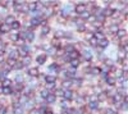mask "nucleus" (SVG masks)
I'll return each mask as SVG.
<instances>
[{
    "label": "nucleus",
    "mask_w": 128,
    "mask_h": 114,
    "mask_svg": "<svg viewBox=\"0 0 128 114\" xmlns=\"http://www.w3.org/2000/svg\"><path fill=\"white\" fill-rule=\"evenodd\" d=\"M65 50H67V53H72V51L76 50V47H74L73 45H67L65 46Z\"/></svg>",
    "instance_id": "19"
},
{
    "label": "nucleus",
    "mask_w": 128,
    "mask_h": 114,
    "mask_svg": "<svg viewBox=\"0 0 128 114\" xmlns=\"http://www.w3.org/2000/svg\"><path fill=\"white\" fill-rule=\"evenodd\" d=\"M10 30V26H8L6 23H0V32L4 34V32H9Z\"/></svg>",
    "instance_id": "6"
},
{
    "label": "nucleus",
    "mask_w": 128,
    "mask_h": 114,
    "mask_svg": "<svg viewBox=\"0 0 128 114\" xmlns=\"http://www.w3.org/2000/svg\"><path fill=\"white\" fill-rule=\"evenodd\" d=\"M88 42L91 44V45H96V44H97V40H96L95 37H91V39L88 40Z\"/></svg>",
    "instance_id": "29"
},
{
    "label": "nucleus",
    "mask_w": 128,
    "mask_h": 114,
    "mask_svg": "<svg viewBox=\"0 0 128 114\" xmlns=\"http://www.w3.org/2000/svg\"><path fill=\"white\" fill-rule=\"evenodd\" d=\"M114 13H115V10H114V9H111V8H106V9H104V10H103V16H104V17L114 16Z\"/></svg>",
    "instance_id": "3"
},
{
    "label": "nucleus",
    "mask_w": 128,
    "mask_h": 114,
    "mask_svg": "<svg viewBox=\"0 0 128 114\" xmlns=\"http://www.w3.org/2000/svg\"><path fill=\"white\" fill-rule=\"evenodd\" d=\"M49 31H50V27H49V26H44L42 27V34L44 35H47Z\"/></svg>",
    "instance_id": "26"
},
{
    "label": "nucleus",
    "mask_w": 128,
    "mask_h": 114,
    "mask_svg": "<svg viewBox=\"0 0 128 114\" xmlns=\"http://www.w3.org/2000/svg\"><path fill=\"white\" fill-rule=\"evenodd\" d=\"M13 22H16V18H14L13 16H8V17L5 18V23L8 24V26H9V24H12Z\"/></svg>",
    "instance_id": "12"
},
{
    "label": "nucleus",
    "mask_w": 128,
    "mask_h": 114,
    "mask_svg": "<svg viewBox=\"0 0 128 114\" xmlns=\"http://www.w3.org/2000/svg\"><path fill=\"white\" fill-rule=\"evenodd\" d=\"M40 22H41L40 18H33V19L31 21V23H32V26H39Z\"/></svg>",
    "instance_id": "22"
},
{
    "label": "nucleus",
    "mask_w": 128,
    "mask_h": 114,
    "mask_svg": "<svg viewBox=\"0 0 128 114\" xmlns=\"http://www.w3.org/2000/svg\"><path fill=\"white\" fill-rule=\"evenodd\" d=\"M19 37H21L19 34H13V35H10V39H12L13 41H18V40H19Z\"/></svg>",
    "instance_id": "20"
},
{
    "label": "nucleus",
    "mask_w": 128,
    "mask_h": 114,
    "mask_svg": "<svg viewBox=\"0 0 128 114\" xmlns=\"http://www.w3.org/2000/svg\"><path fill=\"white\" fill-rule=\"evenodd\" d=\"M0 5H1V6H6V1H0Z\"/></svg>",
    "instance_id": "33"
},
{
    "label": "nucleus",
    "mask_w": 128,
    "mask_h": 114,
    "mask_svg": "<svg viewBox=\"0 0 128 114\" xmlns=\"http://www.w3.org/2000/svg\"><path fill=\"white\" fill-rule=\"evenodd\" d=\"M97 44H99L100 47H106L109 45V41H108L106 39H104V40H101V41H97Z\"/></svg>",
    "instance_id": "13"
},
{
    "label": "nucleus",
    "mask_w": 128,
    "mask_h": 114,
    "mask_svg": "<svg viewBox=\"0 0 128 114\" xmlns=\"http://www.w3.org/2000/svg\"><path fill=\"white\" fill-rule=\"evenodd\" d=\"M27 8H28V10H31V12H35V10L37 9V3H36V1H31V3H28Z\"/></svg>",
    "instance_id": "7"
},
{
    "label": "nucleus",
    "mask_w": 128,
    "mask_h": 114,
    "mask_svg": "<svg viewBox=\"0 0 128 114\" xmlns=\"http://www.w3.org/2000/svg\"><path fill=\"white\" fill-rule=\"evenodd\" d=\"M109 31H110L111 32V34H116V32H118V26H111V27L110 28H109Z\"/></svg>",
    "instance_id": "24"
},
{
    "label": "nucleus",
    "mask_w": 128,
    "mask_h": 114,
    "mask_svg": "<svg viewBox=\"0 0 128 114\" xmlns=\"http://www.w3.org/2000/svg\"><path fill=\"white\" fill-rule=\"evenodd\" d=\"M55 99H56L55 95L49 94V95H47V97H46V101H47V103H54V101H55Z\"/></svg>",
    "instance_id": "16"
},
{
    "label": "nucleus",
    "mask_w": 128,
    "mask_h": 114,
    "mask_svg": "<svg viewBox=\"0 0 128 114\" xmlns=\"http://www.w3.org/2000/svg\"><path fill=\"white\" fill-rule=\"evenodd\" d=\"M86 10H87V4H85V3H80V4L76 5L77 14H83V13H86Z\"/></svg>",
    "instance_id": "1"
},
{
    "label": "nucleus",
    "mask_w": 128,
    "mask_h": 114,
    "mask_svg": "<svg viewBox=\"0 0 128 114\" xmlns=\"http://www.w3.org/2000/svg\"><path fill=\"white\" fill-rule=\"evenodd\" d=\"M91 72H92V74H99V73H100V68H97V67H93Z\"/></svg>",
    "instance_id": "28"
},
{
    "label": "nucleus",
    "mask_w": 128,
    "mask_h": 114,
    "mask_svg": "<svg viewBox=\"0 0 128 114\" xmlns=\"http://www.w3.org/2000/svg\"><path fill=\"white\" fill-rule=\"evenodd\" d=\"M12 85V81L8 80V78H4L3 80V87H9Z\"/></svg>",
    "instance_id": "17"
},
{
    "label": "nucleus",
    "mask_w": 128,
    "mask_h": 114,
    "mask_svg": "<svg viewBox=\"0 0 128 114\" xmlns=\"http://www.w3.org/2000/svg\"><path fill=\"white\" fill-rule=\"evenodd\" d=\"M45 81H46L47 85H54L55 81H56V77L54 74H47L46 77H45Z\"/></svg>",
    "instance_id": "2"
},
{
    "label": "nucleus",
    "mask_w": 128,
    "mask_h": 114,
    "mask_svg": "<svg viewBox=\"0 0 128 114\" xmlns=\"http://www.w3.org/2000/svg\"><path fill=\"white\" fill-rule=\"evenodd\" d=\"M97 105H99V101H93V103H90V104H88V106L91 109H96Z\"/></svg>",
    "instance_id": "25"
},
{
    "label": "nucleus",
    "mask_w": 128,
    "mask_h": 114,
    "mask_svg": "<svg viewBox=\"0 0 128 114\" xmlns=\"http://www.w3.org/2000/svg\"><path fill=\"white\" fill-rule=\"evenodd\" d=\"M123 96H124V95H122V94L114 95V103H115V104H118V103L122 101V100H123Z\"/></svg>",
    "instance_id": "9"
},
{
    "label": "nucleus",
    "mask_w": 128,
    "mask_h": 114,
    "mask_svg": "<svg viewBox=\"0 0 128 114\" xmlns=\"http://www.w3.org/2000/svg\"><path fill=\"white\" fill-rule=\"evenodd\" d=\"M69 62H70V64H72V67H78V65H80V60L78 59H72Z\"/></svg>",
    "instance_id": "21"
},
{
    "label": "nucleus",
    "mask_w": 128,
    "mask_h": 114,
    "mask_svg": "<svg viewBox=\"0 0 128 114\" xmlns=\"http://www.w3.org/2000/svg\"><path fill=\"white\" fill-rule=\"evenodd\" d=\"M6 113V108L5 106H1V108H0V114H5Z\"/></svg>",
    "instance_id": "31"
},
{
    "label": "nucleus",
    "mask_w": 128,
    "mask_h": 114,
    "mask_svg": "<svg viewBox=\"0 0 128 114\" xmlns=\"http://www.w3.org/2000/svg\"><path fill=\"white\" fill-rule=\"evenodd\" d=\"M21 27V23L18 21H16V22H13L12 24H10V28H12V30H18V28Z\"/></svg>",
    "instance_id": "15"
},
{
    "label": "nucleus",
    "mask_w": 128,
    "mask_h": 114,
    "mask_svg": "<svg viewBox=\"0 0 128 114\" xmlns=\"http://www.w3.org/2000/svg\"><path fill=\"white\" fill-rule=\"evenodd\" d=\"M49 94H50V92H49V91H47V90H42V91H41V96H42L44 99H46Z\"/></svg>",
    "instance_id": "27"
},
{
    "label": "nucleus",
    "mask_w": 128,
    "mask_h": 114,
    "mask_svg": "<svg viewBox=\"0 0 128 114\" xmlns=\"http://www.w3.org/2000/svg\"><path fill=\"white\" fill-rule=\"evenodd\" d=\"M3 47H4V46H3V45H1V42H0V51L3 50Z\"/></svg>",
    "instance_id": "34"
},
{
    "label": "nucleus",
    "mask_w": 128,
    "mask_h": 114,
    "mask_svg": "<svg viewBox=\"0 0 128 114\" xmlns=\"http://www.w3.org/2000/svg\"><path fill=\"white\" fill-rule=\"evenodd\" d=\"M36 62L39 64H44L45 62H46V54H41V55H39V57L36 58Z\"/></svg>",
    "instance_id": "5"
},
{
    "label": "nucleus",
    "mask_w": 128,
    "mask_h": 114,
    "mask_svg": "<svg viewBox=\"0 0 128 114\" xmlns=\"http://www.w3.org/2000/svg\"><path fill=\"white\" fill-rule=\"evenodd\" d=\"M127 35L126 30H118V32H116V36H118V39H124Z\"/></svg>",
    "instance_id": "10"
},
{
    "label": "nucleus",
    "mask_w": 128,
    "mask_h": 114,
    "mask_svg": "<svg viewBox=\"0 0 128 114\" xmlns=\"http://www.w3.org/2000/svg\"><path fill=\"white\" fill-rule=\"evenodd\" d=\"M106 82H108V85H110V86H114V85L116 83V80L114 78V77H108Z\"/></svg>",
    "instance_id": "14"
},
{
    "label": "nucleus",
    "mask_w": 128,
    "mask_h": 114,
    "mask_svg": "<svg viewBox=\"0 0 128 114\" xmlns=\"http://www.w3.org/2000/svg\"><path fill=\"white\" fill-rule=\"evenodd\" d=\"M64 97H65L67 100H72V99H73V92L70 90L64 91Z\"/></svg>",
    "instance_id": "8"
},
{
    "label": "nucleus",
    "mask_w": 128,
    "mask_h": 114,
    "mask_svg": "<svg viewBox=\"0 0 128 114\" xmlns=\"http://www.w3.org/2000/svg\"><path fill=\"white\" fill-rule=\"evenodd\" d=\"M17 65H14V67H16L17 69H21L22 67H23V64H22V63H16Z\"/></svg>",
    "instance_id": "32"
},
{
    "label": "nucleus",
    "mask_w": 128,
    "mask_h": 114,
    "mask_svg": "<svg viewBox=\"0 0 128 114\" xmlns=\"http://www.w3.org/2000/svg\"><path fill=\"white\" fill-rule=\"evenodd\" d=\"M29 62H31V58H29V57H28V55H27V58H24V59H23V63H22V64L29 63Z\"/></svg>",
    "instance_id": "30"
},
{
    "label": "nucleus",
    "mask_w": 128,
    "mask_h": 114,
    "mask_svg": "<svg viewBox=\"0 0 128 114\" xmlns=\"http://www.w3.org/2000/svg\"><path fill=\"white\" fill-rule=\"evenodd\" d=\"M1 92L5 94V95H9V94H12V90H10V87H3Z\"/></svg>",
    "instance_id": "18"
},
{
    "label": "nucleus",
    "mask_w": 128,
    "mask_h": 114,
    "mask_svg": "<svg viewBox=\"0 0 128 114\" xmlns=\"http://www.w3.org/2000/svg\"><path fill=\"white\" fill-rule=\"evenodd\" d=\"M19 57V54H18V50H12L10 51V59H14V60H17V58Z\"/></svg>",
    "instance_id": "11"
},
{
    "label": "nucleus",
    "mask_w": 128,
    "mask_h": 114,
    "mask_svg": "<svg viewBox=\"0 0 128 114\" xmlns=\"http://www.w3.org/2000/svg\"><path fill=\"white\" fill-rule=\"evenodd\" d=\"M39 73H40V72H39V69H37L36 67L28 69V74L31 76V77H37V76H39Z\"/></svg>",
    "instance_id": "4"
},
{
    "label": "nucleus",
    "mask_w": 128,
    "mask_h": 114,
    "mask_svg": "<svg viewBox=\"0 0 128 114\" xmlns=\"http://www.w3.org/2000/svg\"><path fill=\"white\" fill-rule=\"evenodd\" d=\"M6 63H8V65H9V68L10 67H14V65H16V63H17V60H14V59H8V62H6Z\"/></svg>",
    "instance_id": "23"
},
{
    "label": "nucleus",
    "mask_w": 128,
    "mask_h": 114,
    "mask_svg": "<svg viewBox=\"0 0 128 114\" xmlns=\"http://www.w3.org/2000/svg\"><path fill=\"white\" fill-rule=\"evenodd\" d=\"M45 114H52V112H50V110H47V112L45 113Z\"/></svg>",
    "instance_id": "35"
}]
</instances>
